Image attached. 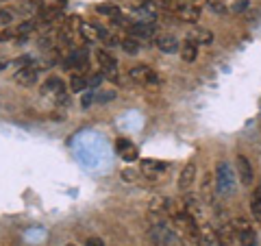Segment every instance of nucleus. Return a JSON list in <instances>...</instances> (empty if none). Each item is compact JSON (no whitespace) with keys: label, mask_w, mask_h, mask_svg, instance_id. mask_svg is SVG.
<instances>
[{"label":"nucleus","mask_w":261,"mask_h":246,"mask_svg":"<svg viewBox=\"0 0 261 246\" xmlns=\"http://www.w3.org/2000/svg\"><path fill=\"white\" fill-rule=\"evenodd\" d=\"M216 177L211 175H202V183H200V196L198 199L207 205H216Z\"/></svg>","instance_id":"6"},{"label":"nucleus","mask_w":261,"mask_h":246,"mask_svg":"<svg viewBox=\"0 0 261 246\" xmlns=\"http://www.w3.org/2000/svg\"><path fill=\"white\" fill-rule=\"evenodd\" d=\"M85 246H105V242L100 240V237H87V242H85Z\"/></svg>","instance_id":"32"},{"label":"nucleus","mask_w":261,"mask_h":246,"mask_svg":"<svg viewBox=\"0 0 261 246\" xmlns=\"http://www.w3.org/2000/svg\"><path fill=\"white\" fill-rule=\"evenodd\" d=\"M250 214H252V218L261 223V187H257V190L250 194Z\"/></svg>","instance_id":"20"},{"label":"nucleus","mask_w":261,"mask_h":246,"mask_svg":"<svg viewBox=\"0 0 261 246\" xmlns=\"http://www.w3.org/2000/svg\"><path fill=\"white\" fill-rule=\"evenodd\" d=\"M196 172H198V170H196V163L190 161V163H187V166L183 168L181 175H178V190H181V192L190 190L192 183L196 181Z\"/></svg>","instance_id":"10"},{"label":"nucleus","mask_w":261,"mask_h":246,"mask_svg":"<svg viewBox=\"0 0 261 246\" xmlns=\"http://www.w3.org/2000/svg\"><path fill=\"white\" fill-rule=\"evenodd\" d=\"M33 29H35V22H33V20H29V22H22L20 27L15 29V35H18V37H27Z\"/></svg>","instance_id":"27"},{"label":"nucleus","mask_w":261,"mask_h":246,"mask_svg":"<svg viewBox=\"0 0 261 246\" xmlns=\"http://www.w3.org/2000/svg\"><path fill=\"white\" fill-rule=\"evenodd\" d=\"M5 68H7V63H5V61H0V70H5Z\"/></svg>","instance_id":"35"},{"label":"nucleus","mask_w":261,"mask_h":246,"mask_svg":"<svg viewBox=\"0 0 261 246\" xmlns=\"http://www.w3.org/2000/svg\"><path fill=\"white\" fill-rule=\"evenodd\" d=\"M235 168H238L240 181L246 185V187H250L252 181H255V168H252L250 159L246 157V155H238V159H235Z\"/></svg>","instance_id":"3"},{"label":"nucleus","mask_w":261,"mask_h":246,"mask_svg":"<svg viewBox=\"0 0 261 246\" xmlns=\"http://www.w3.org/2000/svg\"><path fill=\"white\" fill-rule=\"evenodd\" d=\"M120 175H122V181H126V183H140V172L133 168H124Z\"/></svg>","instance_id":"25"},{"label":"nucleus","mask_w":261,"mask_h":246,"mask_svg":"<svg viewBox=\"0 0 261 246\" xmlns=\"http://www.w3.org/2000/svg\"><path fill=\"white\" fill-rule=\"evenodd\" d=\"M200 203L202 201L196 199V196H190V194L185 196V211L198 223V227H200V220H202V205Z\"/></svg>","instance_id":"13"},{"label":"nucleus","mask_w":261,"mask_h":246,"mask_svg":"<svg viewBox=\"0 0 261 246\" xmlns=\"http://www.w3.org/2000/svg\"><path fill=\"white\" fill-rule=\"evenodd\" d=\"M96 61H98V65H100V70L105 72L107 79L118 77V61H116L113 55H109L107 51H96Z\"/></svg>","instance_id":"5"},{"label":"nucleus","mask_w":261,"mask_h":246,"mask_svg":"<svg viewBox=\"0 0 261 246\" xmlns=\"http://www.w3.org/2000/svg\"><path fill=\"white\" fill-rule=\"evenodd\" d=\"M154 44H157V48L161 53H176L178 51V39L174 35H159L154 37Z\"/></svg>","instance_id":"15"},{"label":"nucleus","mask_w":261,"mask_h":246,"mask_svg":"<svg viewBox=\"0 0 261 246\" xmlns=\"http://www.w3.org/2000/svg\"><path fill=\"white\" fill-rule=\"evenodd\" d=\"M235 187H238V177H235V168L228 161H220L216 168V190L220 196H228L235 194Z\"/></svg>","instance_id":"1"},{"label":"nucleus","mask_w":261,"mask_h":246,"mask_svg":"<svg viewBox=\"0 0 261 246\" xmlns=\"http://www.w3.org/2000/svg\"><path fill=\"white\" fill-rule=\"evenodd\" d=\"M85 65H87L85 51H74V53H70L63 59V68L65 70H81V68H85Z\"/></svg>","instance_id":"11"},{"label":"nucleus","mask_w":261,"mask_h":246,"mask_svg":"<svg viewBox=\"0 0 261 246\" xmlns=\"http://www.w3.org/2000/svg\"><path fill=\"white\" fill-rule=\"evenodd\" d=\"M205 3H209V0H205Z\"/></svg>","instance_id":"37"},{"label":"nucleus","mask_w":261,"mask_h":246,"mask_svg":"<svg viewBox=\"0 0 261 246\" xmlns=\"http://www.w3.org/2000/svg\"><path fill=\"white\" fill-rule=\"evenodd\" d=\"M209 7H211V11H216V13H224L226 11L224 0H209Z\"/></svg>","instance_id":"28"},{"label":"nucleus","mask_w":261,"mask_h":246,"mask_svg":"<svg viewBox=\"0 0 261 246\" xmlns=\"http://www.w3.org/2000/svg\"><path fill=\"white\" fill-rule=\"evenodd\" d=\"M128 77L135 81V83H142V85H154L159 81L157 72L150 70L148 65H135V68L128 70Z\"/></svg>","instance_id":"4"},{"label":"nucleus","mask_w":261,"mask_h":246,"mask_svg":"<svg viewBox=\"0 0 261 246\" xmlns=\"http://www.w3.org/2000/svg\"><path fill=\"white\" fill-rule=\"evenodd\" d=\"M150 235L157 246H183L181 237L176 235L172 223H166V220H154Z\"/></svg>","instance_id":"2"},{"label":"nucleus","mask_w":261,"mask_h":246,"mask_svg":"<svg viewBox=\"0 0 261 246\" xmlns=\"http://www.w3.org/2000/svg\"><path fill=\"white\" fill-rule=\"evenodd\" d=\"M174 15H176L178 20H183V22H192V24H194V22H198V20H200V7H198V5H194L192 0H187V3H185V5H183L181 9H178Z\"/></svg>","instance_id":"9"},{"label":"nucleus","mask_w":261,"mask_h":246,"mask_svg":"<svg viewBox=\"0 0 261 246\" xmlns=\"http://www.w3.org/2000/svg\"><path fill=\"white\" fill-rule=\"evenodd\" d=\"M190 39L194 44H211L214 42V33L207 31V29H194L190 33Z\"/></svg>","instance_id":"19"},{"label":"nucleus","mask_w":261,"mask_h":246,"mask_svg":"<svg viewBox=\"0 0 261 246\" xmlns=\"http://www.w3.org/2000/svg\"><path fill=\"white\" fill-rule=\"evenodd\" d=\"M68 246H76V244H68Z\"/></svg>","instance_id":"36"},{"label":"nucleus","mask_w":261,"mask_h":246,"mask_svg":"<svg viewBox=\"0 0 261 246\" xmlns=\"http://www.w3.org/2000/svg\"><path fill=\"white\" fill-rule=\"evenodd\" d=\"M96 11L100 13V15H109L111 20L120 18V9H118V5H113V3H102V5H98Z\"/></svg>","instance_id":"23"},{"label":"nucleus","mask_w":261,"mask_h":246,"mask_svg":"<svg viewBox=\"0 0 261 246\" xmlns=\"http://www.w3.org/2000/svg\"><path fill=\"white\" fill-rule=\"evenodd\" d=\"M87 81H89V89H96L98 85L102 83V75H92V77H89Z\"/></svg>","instance_id":"31"},{"label":"nucleus","mask_w":261,"mask_h":246,"mask_svg":"<svg viewBox=\"0 0 261 246\" xmlns=\"http://www.w3.org/2000/svg\"><path fill=\"white\" fill-rule=\"evenodd\" d=\"M42 92H46V94H57V98H61L63 92H65V85H63V81H61L59 77H50V79H46Z\"/></svg>","instance_id":"17"},{"label":"nucleus","mask_w":261,"mask_h":246,"mask_svg":"<svg viewBox=\"0 0 261 246\" xmlns=\"http://www.w3.org/2000/svg\"><path fill=\"white\" fill-rule=\"evenodd\" d=\"M248 7V0H240V5L235 7V11H242V9H246Z\"/></svg>","instance_id":"34"},{"label":"nucleus","mask_w":261,"mask_h":246,"mask_svg":"<svg viewBox=\"0 0 261 246\" xmlns=\"http://www.w3.org/2000/svg\"><path fill=\"white\" fill-rule=\"evenodd\" d=\"M15 81H18L20 85H33L37 81V68H33V65L20 68L18 72H15Z\"/></svg>","instance_id":"16"},{"label":"nucleus","mask_w":261,"mask_h":246,"mask_svg":"<svg viewBox=\"0 0 261 246\" xmlns=\"http://www.w3.org/2000/svg\"><path fill=\"white\" fill-rule=\"evenodd\" d=\"M13 37V31H0V42H9Z\"/></svg>","instance_id":"33"},{"label":"nucleus","mask_w":261,"mask_h":246,"mask_svg":"<svg viewBox=\"0 0 261 246\" xmlns=\"http://www.w3.org/2000/svg\"><path fill=\"white\" fill-rule=\"evenodd\" d=\"M196 55H198V44H194L192 39L183 42V46H181V59L187 61V63H192V61H196Z\"/></svg>","instance_id":"18"},{"label":"nucleus","mask_w":261,"mask_h":246,"mask_svg":"<svg viewBox=\"0 0 261 246\" xmlns=\"http://www.w3.org/2000/svg\"><path fill=\"white\" fill-rule=\"evenodd\" d=\"M116 151H118V155L124 161H135L137 159V146L130 142V139H126V137H118L116 139Z\"/></svg>","instance_id":"7"},{"label":"nucleus","mask_w":261,"mask_h":246,"mask_svg":"<svg viewBox=\"0 0 261 246\" xmlns=\"http://www.w3.org/2000/svg\"><path fill=\"white\" fill-rule=\"evenodd\" d=\"M150 214H166V211H170V201L163 199V196H154L152 203H150Z\"/></svg>","instance_id":"21"},{"label":"nucleus","mask_w":261,"mask_h":246,"mask_svg":"<svg viewBox=\"0 0 261 246\" xmlns=\"http://www.w3.org/2000/svg\"><path fill=\"white\" fill-rule=\"evenodd\" d=\"M70 89L74 94H83V92H87V89H89V81L83 75H74V77H72V81H70Z\"/></svg>","instance_id":"22"},{"label":"nucleus","mask_w":261,"mask_h":246,"mask_svg":"<svg viewBox=\"0 0 261 246\" xmlns=\"http://www.w3.org/2000/svg\"><path fill=\"white\" fill-rule=\"evenodd\" d=\"M94 103H96V89H87V92H83V96H81V107L89 109Z\"/></svg>","instance_id":"26"},{"label":"nucleus","mask_w":261,"mask_h":246,"mask_svg":"<svg viewBox=\"0 0 261 246\" xmlns=\"http://www.w3.org/2000/svg\"><path fill=\"white\" fill-rule=\"evenodd\" d=\"M128 35L133 37V39H150L154 35V27L150 22H133L128 27Z\"/></svg>","instance_id":"8"},{"label":"nucleus","mask_w":261,"mask_h":246,"mask_svg":"<svg viewBox=\"0 0 261 246\" xmlns=\"http://www.w3.org/2000/svg\"><path fill=\"white\" fill-rule=\"evenodd\" d=\"M168 170V163L166 161H159V159H142V172L148 175L150 179L159 177L161 172Z\"/></svg>","instance_id":"12"},{"label":"nucleus","mask_w":261,"mask_h":246,"mask_svg":"<svg viewBox=\"0 0 261 246\" xmlns=\"http://www.w3.org/2000/svg\"><path fill=\"white\" fill-rule=\"evenodd\" d=\"M65 5H68V0H57V3L48 5L42 9V22H53L59 18V13L65 9Z\"/></svg>","instance_id":"14"},{"label":"nucleus","mask_w":261,"mask_h":246,"mask_svg":"<svg viewBox=\"0 0 261 246\" xmlns=\"http://www.w3.org/2000/svg\"><path fill=\"white\" fill-rule=\"evenodd\" d=\"M122 51L126 55H137L140 53V44H137V39L126 37V39H122Z\"/></svg>","instance_id":"24"},{"label":"nucleus","mask_w":261,"mask_h":246,"mask_svg":"<svg viewBox=\"0 0 261 246\" xmlns=\"http://www.w3.org/2000/svg\"><path fill=\"white\" fill-rule=\"evenodd\" d=\"M113 98H116V89H109L105 94H96V103H109Z\"/></svg>","instance_id":"29"},{"label":"nucleus","mask_w":261,"mask_h":246,"mask_svg":"<svg viewBox=\"0 0 261 246\" xmlns=\"http://www.w3.org/2000/svg\"><path fill=\"white\" fill-rule=\"evenodd\" d=\"M13 13L9 9H0V24H11Z\"/></svg>","instance_id":"30"}]
</instances>
